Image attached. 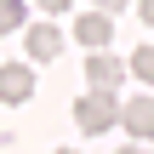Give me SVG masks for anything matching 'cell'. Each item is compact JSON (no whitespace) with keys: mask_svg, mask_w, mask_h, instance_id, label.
<instances>
[{"mask_svg":"<svg viewBox=\"0 0 154 154\" xmlns=\"http://www.w3.org/2000/svg\"><path fill=\"white\" fill-rule=\"evenodd\" d=\"M74 120H80V131H86V137L109 131V126L120 120V109H114V91H97V86H91V91L74 103Z\"/></svg>","mask_w":154,"mask_h":154,"instance_id":"6da1fadb","label":"cell"},{"mask_svg":"<svg viewBox=\"0 0 154 154\" xmlns=\"http://www.w3.org/2000/svg\"><path fill=\"white\" fill-rule=\"evenodd\" d=\"M74 40H80L86 51H103V46L114 40V17H109L103 6H97V11H80V17H74Z\"/></svg>","mask_w":154,"mask_h":154,"instance_id":"7a4b0ae2","label":"cell"},{"mask_svg":"<svg viewBox=\"0 0 154 154\" xmlns=\"http://www.w3.org/2000/svg\"><path fill=\"white\" fill-rule=\"evenodd\" d=\"M34 97V69L29 63H0V103H29Z\"/></svg>","mask_w":154,"mask_h":154,"instance_id":"3957f363","label":"cell"},{"mask_svg":"<svg viewBox=\"0 0 154 154\" xmlns=\"http://www.w3.org/2000/svg\"><path fill=\"white\" fill-rule=\"evenodd\" d=\"M120 126H126L131 143H149L154 137V97H131V103L120 109Z\"/></svg>","mask_w":154,"mask_h":154,"instance_id":"277c9868","label":"cell"},{"mask_svg":"<svg viewBox=\"0 0 154 154\" xmlns=\"http://www.w3.org/2000/svg\"><path fill=\"white\" fill-rule=\"evenodd\" d=\"M86 80H91L97 91H114V86L126 80V63H114L109 46H103V51H86Z\"/></svg>","mask_w":154,"mask_h":154,"instance_id":"5b68a950","label":"cell"},{"mask_svg":"<svg viewBox=\"0 0 154 154\" xmlns=\"http://www.w3.org/2000/svg\"><path fill=\"white\" fill-rule=\"evenodd\" d=\"M57 51H63V29H51V17L34 23L29 29V63H51Z\"/></svg>","mask_w":154,"mask_h":154,"instance_id":"8992f818","label":"cell"},{"mask_svg":"<svg viewBox=\"0 0 154 154\" xmlns=\"http://www.w3.org/2000/svg\"><path fill=\"white\" fill-rule=\"evenodd\" d=\"M126 74H137L143 86H154V46H137V51L126 57Z\"/></svg>","mask_w":154,"mask_h":154,"instance_id":"52a82bcc","label":"cell"},{"mask_svg":"<svg viewBox=\"0 0 154 154\" xmlns=\"http://www.w3.org/2000/svg\"><path fill=\"white\" fill-rule=\"evenodd\" d=\"M23 17H29V6H23V0H0V34H17V29H23Z\"/></svg>","mask_w":154,"mask_h":154,"instance_id":"ba28073f","label":"cell"},{"mask_svg":"<svg viewBox=\"0 0 154 154\" xmlns=\"http://www.w3.org/2000/svg\"><path fill=\"white\" fill-rule=\"evenodd\" d=\"M40 11L46 17H63V11H74V0H40Z\"/></svg>","mask_w":154,"mask_h":154,"instance_id":"9c48e42d","label":"cell"},{"mask_svg":"<svg viewBox=\"0 0 154 154\" xmlns=\"http://www.w3.org/2000/svg\"><path fill=\"white\" fill-rule=\"evenodd\" d=\"M137 17H143V23L154 29V0H137Z\"/></svg>","mask_w":154,"mask_h":154,"instance_id":"30bf717a","label":"cell"},{"mask_svg":"<svg viewBox=\"0 0 154 154\" xmlns=\"http://www.w3.org/2000/svg\"><path fill=\"white\" fill-rule=\"evenodd\" d=\"M91 6H103V11H120V6H131V0H91Z\"/></svg>","mask_w":154,"mask_h":154,"instance_id":"8fae6325","label":"cell"}]
</instances>
